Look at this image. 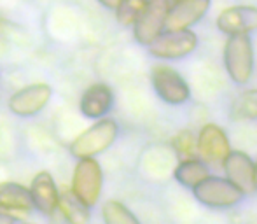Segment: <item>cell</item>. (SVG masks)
I'll list each match as a JSON object with an SVG mask.
<instances>
[{
    "mask_svg": "<svg viewBox=\"0 0 257 224\" xmlns=\"http://www.w3.org/2000/svg\"><path fill=\"white\" fill-rule=\"evenodd\" d=\"M103 189V170L95 158H81L77 160L72 175L70 191L86 205L96 207Z\"/></svg>",
    "mask_w": 257,
    "mask_h": 224,
    "instance_id": "3",
    "label": "cell"
},
{
    "mask_svg": "<svg viewBox=\"0 0 257 224\" xmlns=\"http://www.w3.org/2000/svg\"><path fill=\"white\" fill-rule=\"evenodd\" d=\"M30 196L34 203V210L42 215H53L58 210V198L60 189L49 172H39L30 182Z\"/></svg>",
    "mask_w": 257,
    "mask_h": 224,
    "instance_id": "14",
    "label": "cell"
},
{
    "mask_svg": "<svg viewBox=\"0 0 257 224\" xmlns=\"http://www.w3.org/2000/svg\"><path fill=\"white\" fill-rule=\"evenodd\" d=\"M193 194L200 203L212 208H227L240 203L245 196L233 182L222 177H206L193 187Z\"/></svg>",
    "mask_w": 257,
    "mask_h": 224,
    "instance_id": "5",
    "label": "cell"
},
{
    "mask_svg": "<svg viewBox=\"0 0 257 224\" xmlns=\"http://www.w3.org/2000/svg\"><path fill=\"white\" fill-rule=\"evenodd\" d=\"M196 48L198 35L191 28H187V30H163L147 46V51L158 60H180L194 53Z\"/></svg>",
    "mask_w": 257,
    "mask_h": 224,
    "instance_id": "4",
    "label": "cell"
},
{
    "mask_svg": "<svg viewBox=\"0 0 257 224\" xmlns=\"http://www.w3.org/2000/svg\"><path fill=\"white\" fill-rule=\"evenodd\" d=\"M151 82L156 95L170 105H180L187 102L191 96V89L186 79L175 68L166 65H156L151 72Z\"/></svg>",
    "mask_w": 257,
    "mask_h": 224,
    "instance_id": "6",
    "label": "cell"
},
{
    "mask_svg": "<svg viewBox=\"0 0 257 224\" xmlns=\"http://www.w3.org/2000/svg\"><path fill=\"white\" fill-rule=\"evenodd\" d=\"M255 184H257V163H255Z\"/></svg>",
    "mask_w": 257,
    "mask_h": 224,
    "instance_id": "24",
    "label": "cell"
},
{
    "mask_svg": "<svg viewBox=\"0 0 257 224\" xmlns=\"http://www.w3.org/2000/svg\"><path fill=\"white\" fill-rule=\"evenodd\" d=\"M0 224H16V219H13L11 215L0 214Z\"/></svg>",
    "mask_w": 257,
    "mask_h": 224,
    "instance_id": "23",
    "label": "cell"
},
{
    "mask_svg": "<svg viewBox=\"0 0 257 224\" xmlns=\"http://www.w3.org/2000/svg\"><path fill=\"white\" fill-rule=\"evenodd\" d=\"M231 118L234 121L257 119V89H248L234 100L231 107Z\"/></svg>",
    "mask_w": 257,
    "mask_h": 224,
    "instance_id": "19",
    "label": "cell"
},
{
    "mask_svg": "<svg viewBox=\"0 0 257 224\" xmlns=\"http://www.w3.org/2000/svg\"><path fill=\"white\" fill-rule=\"evenodd\" d=\"M81 114L88 119H102L114 107V91L105 82H95L81 96Z\"/></svg>",
    "mask_w": 257,
    "mask_h": 224,
    "instance_id": "15",
    "label": "cell"
},
{
    "mask_svg": "<svg viewBox=\"0 0 257 224\" xmlns=\"http://www.w3.org/2000/svg\"><path fill=\"white\" fill-rule=\"evenodd\" d=\"M149 0H121L119 6L115 7V20L121 27H133L137 18L142 14Z\"/></svg>",
    "mask_w": 257,
    "mask_h": 224,
    "instance_id": "20",
    "label": "cell"
},
{
    "mask_svg": "<svg viewBox=\"0 0 257 224\" xmlns=\"http://www.w3.org/2000/svg\"><path fill=\"white\" fill-rule=\"evenodd\" d=\"M34 210L30 189L18 182H0V214L25 219Z\"/></svg>",
    "mask_w": 257,
    "mask_h": 224,
    "instance_id": "13",
    "label": "cell"
},
{
    "mask_svg": "<svg viewBox=\"0 0 257 224\" xmlns=\"http://www.w3.org/2000/svg\"><path fill=\"white\" fill-rule=\"evenodd\" d=\"M119 135V125L112 118L96 119L88 130L81 133L70 144V154L75 160L81 158H95L98 154L105 153L112 144L115 142Z\"/></svg>",
    "mask_w": 257,
    "mask_h": 224,
    "instance_id": "1",
    "label": "cell"
},
{
    "mask_svg": "<svg viewBox=\"0 0 257 224\" xmlns=\"http://www.w3.org/2000/svg\"><path fill=\"white\" fill-rule=\"evenodd\" d=\"M224 170L227 180L233 182L243 194H250L257 189L255 184V163L241 151H229L224 158Z\"/></svg>",
    "mask_w": 257,
    "mask_h": 224,
    "instance_id": "12",
    "label": "cell"
},
{
    "mask_svg": "<svg viewBox=\"0 0 257 224\" xmlns=\"http://www.w3.org/2000/svg\"><path fill=\"white\" fill-rule=\"evenodd\" d=\"M119 2H121V0H98V4H102L105 9H108V11H115Z\"/></svg>",
    "mask_w": 257,
    "mask_h": 224,
    "instance_id": "22",
    "label": "cell"
},
{
    "mask_svg": "<svg viewBox=\"0 0 257 224\" xmlns=\"http://www.w3.org/2000/svg\"><path fill=\"white\" fill-rule=\"evenodd\" d=\"M229 151V139L222 128L208 123L200 130V135L196 139V153L205 163H222Z\"/></svg>",
    "mask_w": 257,
    "mask_h": 224,
    "instance_id": "10",
    "label": "cell"
},
{
    "mask_svg": "<svg viewBox=\"0 0 257 224\" xmlns=\"http://www.w3.org/2000/svg\"><path fill=\"white\" fill-rule=\"evenodd\" d=\"M173 177H175V180L179 184L193 189L196 184H200L201 180L208 177V168H206V163L203 160L187 158V160H182L177 165Z\"/></svg>",
    "mask_w": 257,
    "mask_h": 224,
    "instance_id": "17",
    "label": "cell"
},
{
    "mask_svg": "<svg viewBox=\"0 0 257 224\" xmlns=\"http://www.w3.org/2000/svg\"><path fill=\"white\" fill-rule=\"evenodd\" d=\"M168 0H149L133 23V37L140 46H149L151 42L165 30L166 14H168Z\"/></svg>",
    "mask_w": 257,
    "mask_h": 224,
    "instance_id": "8",
    "label": "cell"
},
{
    "mask_svg": "<svg viewBox=\"0 0 257 224\" xmlns=\"http://www.w3.org/2000/svg\"><path fill=\"white\" fill-rule=\"evenodd\" d=\"M58 212L63 215L68 224H89V219H91V208L86 207L70 189L60 191Z\"/></svg>",
    "mask_w": 257,
    "mask_h": 224,
    "instance_id": "16",
    "label": "cell"
},
{
    "mask_svg": "<svg viewBox=\"0 0 257 224\" xmlns=\"http://www.w3.org/2000/svg\"><path fill=\"white\" fill-rule=\"evenodd\" d=\"M102 217L105 224H142L135 214L117 200H108L102 207Z\"/></svg>",
    "mask_w": 257,
    "mask_h": 224,
    "instance_id": "18",
    "label": "cell"
},
{
    "mask_svg": "<svg viewBox=\"0 0 257 224\" xmlns=\"http://www.w3.org/2000/svg\"><path fill=\"white\" fill-rule=\"evenodd\" d=\"M212 0H175L170 4L165 30H187L201 21L210 11Z\"/></svg>",
    "mask_w": 257,
    "mask_h": 224,
    "instance_id": "9",
    "label": "cell"
},
{
    "mask_svg": "<svg viewBox=\"0 0 257 224\" xmlns=\"http://www.w3.org/2000/svg\"><path fill=\"white\" fill-rule=\"evenodd\" d=\"M224 67L234 84H247L254 74V46L250 35H227Z\"/></svg>",
    "mask_w": 257,
    "mask_h": 224,
    "instance_id": "2",
    "label": "cell"
},
{
    "mask_svg": "<svg viewBox=\"0 0 257 224\" xmlns=\"http://www.w3.org/2000/svg\"><path fill=\"white\" fill-rule=\"evenodd\" d=\"M217 28L226 35H250L257 30V7L233 6L217 16Z\"/></svg>",
    "mask_w": 257,
    "mask_h": 224,
    "instance_id": "11",
    "label": "cell"
},
{
    "mask_svg": "<svg viewBox=\"0 0 257 224\" xmlns=\"http://www.w3.org/2000/svg\"><path fill=\"white\" fill-rule=\"evenodd\" d=\"M53 98V88L46 82L25 86L9 98V110L18 118H34L48 107Z\"/></svg>",
    "mask_w": 257,
    "mask_h": 224,
    "instance_id": "7",
    "label": "cell"
},
{
    "mask_svg": "<svg viewBox=\"0 0 257 224\" xmlns=\"http://www.w3.org/2000/svg\"><path fill=\"white\" fill-rule=\"evenodd\" d=\"M173 147H175L177 154L182 160L193 158L196 154V139H194L193 132L189 130H182L180 133H177V137L173 139Z\"/></svg>",
    "mask_w": 257,
    "mask_h": 224,
    "instance_id": "21",
    "label": "cell"
}]
</instances>
